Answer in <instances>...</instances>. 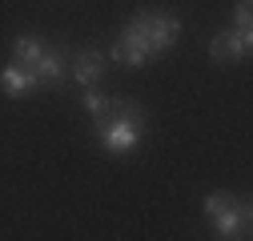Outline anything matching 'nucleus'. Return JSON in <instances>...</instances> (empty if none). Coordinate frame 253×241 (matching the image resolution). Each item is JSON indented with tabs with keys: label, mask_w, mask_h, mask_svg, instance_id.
<instances>
[{
	"label": "nucleus",
	"mask_w": 253,
	"mask_h": 241,
	"mask_svg": "<svg viewBox=\"0 0 253 241\" xmlns=\"http://www.w3.org/2000/svg\"><path fill=\"white\" fill-rule=\"evenodd\" d=\"M213 225H217V237H245L249 233V205H225L221 213H213Z\"/></svg>",
	"instance_id": "7ed1b4c3"
},
{
	"label": "nucleus",
	"mask_w": 253,
	"mask_h": 241,
	"mask_svg": "<svg viewBox=\"0 0 253 241\" xmlns=\"http://www.w3.org/2000/svg\"><path fill=\"white\" fill-rule=\"evenodd\" d=\"M33 84H37V77L28 73L24 65H16V60H8V65L0 69V88H4V93H8L12 101H20V97H24Z\"/></svg>",
	"instance_id": "20e7f679"
},
{
	"label": "nucleus",
	"mask_w": 253,
	"mask_h": 241,
	"mask_svg": "<svg viewBox=\"0 0 253 241\" xmlns=\"http://www.w3.org/2000/svg\"><path fill=\"white\" fill-rule=\"evenodd\" d=\"M109 109H113V101H109L105 93H97V88L88 84V93H84V113L101 120V117H109Z\"/></svg>",
	"instance_id": "6e6552de"
},
{
	"label": "nucleus",
	"mask_w": 253,
	"mask_h": 241,
	"mask_svg": "<svg viewBox=\"0 0 253 241\" xmlns=\"http://www.w3.org/2000/svg\"><path fill=\"white\" fill-rule=\"evenodd\" d=\"M229 201H233V197H229V193H221V189H217V193H209V197H205V213H209V217H213V213H221V209H225Z\"/></svg>",
	"instance_id": "1a4fd4ad"
},
{
	"label": "nucleus",
	"mask_w": 253,
	"mask_h": 241,
	"mask_svg": "<svg viewBox=\"0 0 253 241\" xmlns=\"http://www.w3.org/2000/svg\"><path fill=\"white\" fill-rule=\"evenodd\" d=\"M249 16H253V4L249 0H237V28H249Z\"/></svg>",
	"instance_id": "9d476101"
},
{
	"label": "nucleus",
	"mask_w": 253,
	"mask_h": 241,
	"mask_svg": "<svg viewBox=\"0 0 253 241\" xmlns=\"http://www.w3.org/2000/svg\"><path fill=\"white\" fill-rule=\"evenodd\" d=\"M121 113L117 117H101L97 120V137L109 153H133L141 145V109L129 101H117Z\"/></svg>",
	"instance_id": "f257e3e1"
},
{
	"label": "nucleus",
	"mask_w": 253,
	"mask_h": 241,
	"mask_svg": "<svg viewBox=\"0 0 253 241\" xmlns=\"http://www.w3.org/2000/svg\"><path fill=\"white\" fill-rule=\"evenodd\" d=\"M101 73H105L101 52H77V60H73V77H77L81 84H97Z\"/></svg>",
	"instance_id": "423d86ee"
},
{
	"label": "nucleus",
	"mask_w": 253,
	"mask_h": 241,
	"mask_svg": "<svg viewBox=\"0 0 253 241\" xmlns=\"http://www.w3.org/2000/svg\"><path fill=\"white\" fill-rule=\"evenodd\" d=\"M41 52H44V44H41L37 37H16V40H12V60L24 65L28 73H33V65L41 60Z\"/></svg>",
	"instance_id": "0eeeda50"
},
{
	"label": "nucleus",
	"mask_w": 253,
	"mask_h": 241,
	"mask_svg": "<svg viewBox=\"0 0 253 241\" xmlns=\"http://www.w3.org/2000/svg\"><path fill=\"white\" fill-rule=\"evenodd\" d=\"M33 77H37V84H60V80H65V56L44 48L41 60L33 65Z\"/></svg>",
	"instance_id": "39448f33"
},
{
	"label": "nucleus",
	"mask_w": 253,
	"mask_h": 241,
	"mask_svg": "<svg viewBox=\"0 0 253 241\" xmlns=\"http://www.w3.org/2000/svg\"><path fill=\"white\" fill-rule=\"evenodd\" d=\"M253 48V33L249 28H225L209 40V56L213 60H233V56H249Z\"/></svg>",
	"instance_id": "f03ea898"
}]
</instances>
